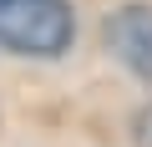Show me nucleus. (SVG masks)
I'll list each match as a JSON object with an SVG mask.
<instances>
[{
  "label": "nucleus",
  "mask_w": 152,
  "mask_h": 147,
  "mask_svg": "<svg viewBox=\"0 0 152 147\" xmlns=\"http://www.w3.org/2000/svg\"><path fill=\"white\" fill-rule=\"evenodd\" d=\"M107 36V51L132 71V76H142L152 86V5H122L107 15L102 26Z\"/></svg>",
  "instance_id": "obj_2"
},
{
  "label": "nucleus",
  "mask_w": 152,
  "mask_h": 147,
  "mask_svg": "<svg viewBox=\"0 0 152 147\" xmlns=\"http://www.w3.org/2000/svg\"><path fill=\"white\" fill-rule=\"evenodd\" d=\"M76 15L71 0H0V51L56 61L71 51Z\"/></svg>",
  "instance_id": "obj_1"
}]
</instances>
